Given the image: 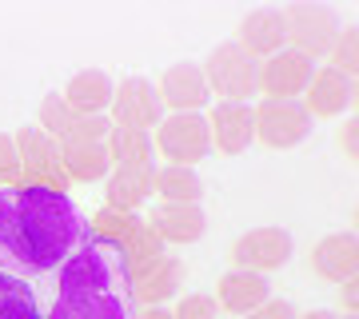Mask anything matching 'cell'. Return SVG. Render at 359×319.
Here are the masks:
<instances>
[{
  "label": "cell",
  "instance_id": "obj_13",
  "mask_svg": "<svg viewBox=\"0 0 359 319\" xmlns=\"http://www.w3.org/2000/svg\"><path fill=\"white\" fill-rule=\"evenodd\" d=\"M299 100H304L311 120H335V116H344L355 108V76H344V72L320 64L311 84H308V92Z\"/></svg>",
  "mask_w": 359,
  "mask_h": 319
},
{
  "label": "cell",
  "instance_id": "obj_21",
  "mask_svg": "<svg viewBox=\"0 0 359 319\" xmlns=\"http://www.w3.org/2000/svg\"><path fill=\"white\" fill-rule=\"evenodd\" d=\"M152 196L160 200V204H200V200H204V179H200L196 168L156 164Z\"/></svg>",
  "mask_w": 359,
  "mask_h": 319
},
{
  "label": "cell",
  "instance_id": "obj_25",
  "mask_svg": "<svg viewBox=\"0 0 359 319\" xmlns=\"http://www.w3.org/2000/svg\"><path fill=\"white\" fill-rule=\"evenodd\" d=\"M0 319H44L32 283L0 271Z\"/></svg>",
  "mask_w": 359,
  "mask_h": 319
},
{
  "label": "cell",
  "instance_id": "obj_24",
  "mask_svg": "<svg viewBox=\"0 0 359 319\" xmlns=\"http://www.w3.org/2000/svg\"><path fill=\"white\" fill-rule=\"evenodd\" d=\"M60 164L72 184H96L112 172L108 144H60Z\"/></svg>",
  "mask_w": 359,
  "mask_h": 319
},
{
  "label": "cell",
  "instance_id": "obj_33",
  "mask_svg": "<svg viewBox=\"0 0 359 319\" xmlns=\"http://www.w3.org/2000/svg\"><path fill=\"white\" fill-rule=\"evenodd\" d=\"M295 319H339L335 311H323V307H316V311H304V315H295Z\"/></svg>",
  "mask_w": 359,
  "mask_h": 319
},
{
  "label": "cell",
  "instance_id": "obj_10",
  "mask_svg": "<svg viewBox=\"0 0 359 319\" xmlns=\"http://www.w3.org/2000/svg\"><path fill=\"white\" fill-rule=\"evenodd\" d=\"M108 112H112L108 120L116 128H136V132L152 136L156 124L164 120V104H160V92H156V84L148 76H128L116 84Z\"/></svg>",
  "mask_w": 359,
  "mask_h": 319
},
{
  "label": "cell",
  "instance_id": "obj_34",
  "mask_svg": "<svg viewBox=\"0 0 359 319\" xmlns=\"http://www.w3.org/2000/svg\"><path fill=\"white\" fill-rule=\"evenodd\" d=\"M136 319H172V311H164V307H148V311L136 315Z\"/></svg>",
  "mask_w": 359,
  "mask_h": 319
},
{
  "label": "cell",
  "instance_id": "obj_30",
  "mask_svg": "<svg viewBox=\"0 0 359 319\" xmlns=\"http://www.w3.org/2000/svg\"><path fill=\"white\" fill-rule=\"evenodd\" d=\"M20 172V160H16V140L8 132H0V179Z\"/></svg>",
  "mask_w": 359,
  "mask_h": 319
},
{
  "label": "cell",
  "instance_id": "obj_22",
  "mask_svg": "<svg viewBox=\"0 0 359 319\" xmlns=\"http://www.w3.org/2000/svg\"><path fill=\"white\" fill-rule=\"evenodd\" d=\"M152 200V172H132V168H112L104 179V208L112 212H136Z\"/></svg>",
  "mask_w": 359,
  "mask_h": 319
},
{
  "label": "cell",
  "instance_id": "obj_4",
  "mask_svg": "<svg viewBox=\"0 0 359 319\" xmlns=\"http://www.w3.org/2000/svg\"><path fill=\"white\" fill-rule=\"evenodd\" d=\"M283 13V32H287V48L304 52L308 60H327L335 36H339V16L327 4H316V0H299V4H287Z\"/></svg>",
  "mask_w": 359,
  "mask_h": 319
},
{
  "label": "cell",
  "instance_id": "obj_19",
  "mask_svg": "<svg viewBox=\"0 0 359 319\" xmlns=\"http://www.w3.org/2000/svg\"><path fill=\"white\" fill-rule=\"evenodd\" d=\"M132 283H136V299H144L148 307H164L184 287V264H180L176 255L164 252L160 259L132 271Z\"/></svg>",
  "mask_w": 359,
  "mask_h": 319
},
{
  "label": "cell",
  "instance_id": "obj_23",
  "mask_svg": "<svg viewBox=\"0 0 359 319\" xmlns=\"http://www.w3.org/2000/svg\"><path fill=\"white\" fill-rule=\"evenodd\" d=\"M108 160L112 168H132V172H156V148L148 132L136 128H116L108 132Z\"/></svg>",
  "mask_w": 359,
  "mask_h": 319
},
{
  "label": "cell",
  "instance_id": "obj_35",
  "mask_svg": "<svg viewBox=\"0 0 359 319\" xmlns=\"http://www.w3.org/2000/svg\"><path fill=\"white\" fill-rule=\"evenodd\" d=\"M339 319H355V311H347V315H339Z\"/></svg>",
  "mask_w": 359,
  "mask_h": 319
},
{
  "label": "cell",
  "instance_id": "obj_26",
  "mask_svg": "<svg viewBox=\"0 0 359 319\" xmlns=\"http://www.w3.org/2000/svg\"><path fill=\"white\" fill-rule=\"evenodd\" d=\"M36 120H40V124H36L40 132H48L52 140L60 144V140L68 136V132H72V124L80 120V112H76V108H72V104L65 100V96H60V92H48V96L40 100Z\"/></svg>",
  "mask_w": 359,
  "mask_h": 319
},
{
  "label": "cell",
  "instance_id": "obj_32",
  "mask_svg": "<svg viewBox=\"0 0 359 319\" xmlns=\"http://www.w3.org/2000/svg\"><path fill=\"white\" fill-rule=\"evenodd\" d=\"M355 287H359L355 280H351V283H344V287H339V292H344V304H347V311H355Z\"/></svg>",
  "mask_w": 359,
  "mask_h": 319
},
{
  "label": "cell",
  "instance_id": "obj_6",
  "mask_svg": "<svg viewBox=\"0 0 359 319\" xmlns=\"http://www.w3.org/2000/svg\"><path fill=\"white\" fill-rule=\"evenodd\" d=\"M295 240L292 231L280 228V224H264V228H252L244 236H236L231 243V268L236 271H256V276H268V271H280L292 264Z\"/></svg>",
  "mask_w": 359,
  "mask_h": 319
},
{
  "label": "cell",
  "instance_id": "obj_9",
  "mask_svg": "<svg viewBox=\"0 0 359 319\" xmlns=\"http://www.w3.org/2000/svg\"><path fill=\"white\" fill-rule=\"evenodd\" d=\"M92 231L120 243V247L128 252L132 271L144 268V264H152V259H160V255L168 252L164 243L156 240V231L148 228V219L136 216V212H112V208H104L100 216L92 219Z\"/></svg>",
  "mask_w": 359,
  "mask_h": 319
},
{
  "label": "cell",
  "instance_id": "obj_16",
  "mask_svg": "<svg viewBox=\"0 0 359 319\" xmlns=\"http://www.w3.org/2000/svg\"><path fill=\"white\" fill-rule=\"evenodd\" d=\"M311 271L323 276L327 283H351L359 271V240L355 231H335V236H323L316 247H311Z\"/></svg>",
  "mask_w": 359,
  "mask_h": 319
},
{
  "label": "cell",
  "instance_id": "obj_2",
  "mask_svg": "<svg viewBox=\"0 0 359 319\" xmlns=\"http://www.w3.org/2000/svg\"><path fill=\"white\" fill-rule=\"evenodd\" d=\"M140 299L128 252L92 231L72 259L56 271V299L44 319H136Z\"/></svg>",
  "mask_w": 359,
  "mask_h": 319
},
{
  "label": "cell",
  "instance_id": "obj_11",
  "mask_svg": "<svg viewBox=\"0 0 359 319\" xmlns=\"http://www.w3.org/2000/svg\"><path fill=\"white\" fill-rule=\"evenodd\" d=\"M13 140H16V160H20L25 179L48 184V188H60V191L72 184V179L65 176V164H60V144L52 140L48 132H40V128L32 124V128H20Z\"/></svg>",
  "mask_w": 359,
  "mask_h": 319
},
{
  "label": "cell",
  "instance_id": "obj_31",
  "mask_svg": "<svg viewBox=\"0 0 359 319\" xmlns=\"http://www.w3.org/2000/svg\"><path fill=\"white\" fill-rule=\"evenodd\" d=\"M355 116H347V120H344V132H339V144H344V148H347V160H355V152H359V148H355Z\"/></svg>",
  "mask_w": 359,
  "mask_h": 319
},
{
  "label": "cell",
  "instance_id": "obj_20",
  "mask_svg": "<svg viewBox=\"0 0 359 319\" xmlns=\"http://www.w3.org/2000/svg\"><path fill=\"white\" fill-rule=\"evenodd\" d=\"M112 92H116V80L104 72V68H84L65 84V96L80 116H108L112 108Z\"/></svg>",
  "mask_w": 359,
  "mask_h": 319
},
{
  "label": "cell",
  "instance_id": "obj_7",
  "mask_svg": "<svg viewBox=\"0 0 359 319\" xmlns=\"http://www.w3.org/2000/svg\"><path fill=\"white\" fill-rule=\"evenodd\" d=\"M316 68H320V64L308 60L304 52L280 48L276 56L259 60V68H256V92L264 96V100H299V96L308 92Z\"/></svg>",
  "mask_w": 359,
  "mask_h": 319
},
{
  "label": "cell",
  "instance_id": "obj_18",
  "mask_svg": "<svg viewBox=\"0 0 359 319\" xmlns=\"http://www.w3.org/2000/svg\"><path fill=\"white\" fill-rule=\"evenodd\" d=\"M212 299H216V307L219 311H228V315H248V311H256L259 304H268L271 299V283H268V276L231 268L228 276H219Z\"/></svg>",
  "mask_w": 359,
  "mask_h": 319
},
{
  "label": "cell",
  "instance_id": "obj_29",
  "mask_svg": "<svg viewBox=\"0 0 359 319\" xmlns=\"http://www.w3.org/2000/svg\"><path fill=\"white\" fill-rule=\"evenodd\" d=\"M299 311H295L287 299H268V304H259L256 311H248V315H240V319H295Z\"/></svg>",
  "mask_w": 359,
  "mask_h": 319
},
{
  "label": "cell",
  "instance_id": "obj_17",
  "mask_svg": "<svg viewBox=\"0 0 359 319\" xmlns=\"http://www.w3.org/2000/svg\"><path fill=\"white\" fill-rule=\"evenodd\" d=\"M148 228L164 243H196L208 231V216L200 204H156L148 216Z\"/></svg>",
  "mask_w": 359,
  "mask_h": 319
},
{
  "label": "cell",
  "instance_id": "obj_15",
  "mask_svg": "<svg viewBox=\"0 0 359 319\" xmlns=\"http://www.w3.org/2000/svg\"><path fill=\"white\" fill-rule=\"evenodd\" d=\"M236 44L252 56V60H268L280 48H287V32H283V13L280 8H252V13L240 20V32H236Z\"/></svg>",
  "mask_w": 359,
  "mask_h": 319
},
{
  "label": "cell",
  "instance_id": "obj_5",
  "mask_svg": "<svg viewBox=\"0 0 359 319\" xmlns=\"http://www.w3.org/2000/svg\"><path fill=\"white\" fill-rule=\"evenodd\" d=\"M208 80V92L228 104H248V96H256V68L259 64L248 56L236 40H224L208 52V60L200 64Z\"/></svg>",
  "mask_w": 359,
  "mask_h": 319
},
{
  "label": "cell",
  "instance_id": "obj_12",
  "mask_svg": "<svg viewBox=\"0 0 359 319\" xmlns=\"http://www.w3.org/2000/svg\"><path fill=\"white\" fill-rule=\"evenodd\" d=\"M156 92H160L164 112H204L208 100H212L204 68H200L196 60L168 64L164 72H160V80H156Z\"/></svg>",
  "mask_w": 359,
  "mask_h": 319
},
{
  "label": "cell",
  "instance_id": "obj_1",
  "mask_svg": "<svg viewBox=\"0 0 359 319\" xmlns=\"http://www.w3.org/2000/svg\"><path fill=\"white\" fill-rule=\"evenodd\" d=\"M92 236L76 200L60 188L16 179L0 184V271L16 280H44L65 268Z\"/></svg>",
  "mask_w": 359,
  "mask_h": 319
},
{
  "label": "cell",
  "instance_id": "obj_14",
  "mask_svg": "<svg viewBox=\"0 0 359 319\" xmlns=\"http://www.w3.org/2000/svg\"><path fill=\"white\" fill-rule=\"evenodd\" d=\"M208 132H212V148L224 156H240L256 144V124H252V104H228L219 100L208 112Z\"/></svg>",
  "mask_w": 359,
  "mask_h": 319
},
{
  "label": "cell",
  "instance_id": "obj_3",
  "mask_svg": "<svg viewBox=\"0 0 359 319\" xmlns=\"http://www.w3.org/2000/svg\"><path fill=\"white\" fill-rule=\"evenodd\" d=\"M152 148L164 164L196 168L200 160L212 156V132H208L204 112H164V120L156 124Z\"/></svg>",
  "mask_w": 359,
  "mask_h": 319
},
{
  "label": "cell",
  "instance_id": "obj_28",
  "mask_svg": "<svg viewBox=\"0 0 359 319\" xmlns=\"http://www.w3.org/2000/svg\"><path fill=\"white\" fill-rule=\"evenodd\" d=\"M219 307L212 295H184L176 304V311H172V319H216Z\"/></svg>",
  "mask_w": 359,
  "mask_h": 319
},
{
  "label": "cell",
  "instance_id": "obj_8",
  "mask_svg": "<svg viewBox=\"0 0 359 319\" xmlns=\"http://www.w3.org/2000/svg\"><path fill=\"white\" fill-rule=\"evenodd\" d=\"M256 140L268 148H295L311 136V116L304 100H259L252 104Z\"/></svg>",
  "mask_w": 359,
  "mask_h": 319
},
{
  "label": "cell",
  "instance_id": "obj_27",
  "mask_svg": "<svg viewBox=\"0 0 359 319\" xmlns=\"http://www.w3.org/2000/svg\"><path fill=\"white\" fill-rule=\"evenodd\" d=\"M359 36H355V25L339 28V36H335L332 52H327V68H335V72H344V76H355L359 68Z\"/></svg>",
  "mask_w": 359,
  "mask_h": 319
}]
</instances>
